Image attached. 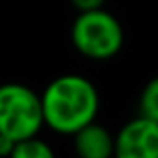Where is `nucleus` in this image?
<instances>
[{
	"label": "nucleus",
	"instance_id": "1",
	"mask_svg": "<svg viewBox=\"0 0 158 158\" xmlns=\"http://www.w3.org/2000/svg\"><path fill=\"white\" fill-rule=\"evenodd\" d=\"M42 118L58 134H74L94 122L100 106L98 90L80 74H62L54 78L40 94Z\"/></svg>",
	"mask_w": 158,
	"mask_h": 158
},
{
	"label": "nucleus",
	"instance_id": "2",
	"mask_svg": "<svg viewBox=\"0 0 158 158\" xmlns=\"http://www.w3.org/2000/svg\"><path fill=\"white\" fill-rule=\"evenodd\" d=\"M42 126L40 94L18 82L0 84V134L20 142L36 136Z\"/></svg>",
	"mask_w": 158,
	"mask_h": 158
},
{
	"label": "nucleus",
	"instance_id": "3",
	"mask_svg": "<svg viewBox=\"0 0 158 158\" xmlns=\"http://www.w3.org/2000/svg\"><path fill=\"white\" fill-rule=\"evenodd\" d=\"M72 44L80 54L94 60L112 58L124 44V30L118 18L110 12L88 10L76 16L70 30Z\"/></svg>",
	"mask_w": 158,
	"mask_h": 158
},
{
	"label": "nucleus",
	"instance_id": "4",
	"mask_svg": "<svg viewBox=\"0 0 158 158\" xmlns=\"http://www.w3.org/2000/svg\"><path fill=\"white\" fill-rule=\"evenodd\" d=\"M112 158H158V122L136 116L114 136Z\"/></svg>",
	"mask_w": 158,
	"mask_h": 158
},
{
	"label": "nucleus",
	"instance_id": "5",
	"mask_svg": "<svg viewBox=\"0 0 158 158\" xmlns=\"http://www.w3.org/2000/svg\"><path fill=\"white\" fill-rule=\"evenodd\" d=\"M74 150L78 158H112L114 156V136L102 124L90 122L74 132Z\"/></svg>",
	"mask_w": 158,
	"mask_h": 158
},
{
	"label": "nucleus",
	"instance_id": "6",
	"mask_svg": "<svg viewBox=\"0 0 158 158\" xmlns=\"http://www.w3.org/2000/svg\"><path fill=\"white\" fill-rule=\"evenodd\" d=\"M8 158H54V152L44 140L32 136L16 142Z\"/></svg>",
	"mask_w": 158,
	"mask_h": 158
},
{
	"label": "nucleus",
	"instance_id": "7",
	"mask_svg": "<svg viewBox=\"0 0 158 158\" xmlns=\"http://www.w3.org/2000/svg\"><path fill=\"white\" fill-rule=\"evenodd\" d=\"M140 116L158 122V76L146 82L140 94Z\"/></svg>",
	"mask_w": 158,
	"mask_h": 158
},
{
	"label": "nucleus",
	"instance_id": "8",
	"mask_svg": "<svg viewBox=\"0 0 158 158\" xmlns=\"http://www.w3.org/2000/svg\"><path fill=\"white\" fill-rule=\"evenodd\" d=\"M72 6L78 12H88V10H98L104 6V0H70Z\"/></svg>",
	"mask_w": 158,
	"mask_h": 158
},
{
	"label": "nucleus",
	"instance_id": "9",
	"mask_svg": "<svg viewBox=\"0 0 158 158\" xmlns=\"http://www.w3.org/2000/svg\"><path fill=\"white\" fill-rule=\"evenodd\" d=\"M14 144L16 142H12L10 138H6V136L0 134V156L8 158V156H10V152H12V148H14Z\"/></svg>",
	"mask_w": 158,
	"mask_h": 158
}]
</instances>
